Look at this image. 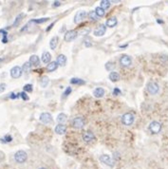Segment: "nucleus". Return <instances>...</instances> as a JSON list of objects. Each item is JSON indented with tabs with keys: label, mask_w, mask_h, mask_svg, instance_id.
Listing matches in <instances>:
<instances>
[{
	"label": "nucleus",
	"mask_w": 168,
	"mask_h": 169,
	"mask_svg": "<svg viewBox=\"0 0 168 169\" xmlns=\"http://www.w3.org/2000/svg\"><path fill=\"white\" fill-rule=\"evenodd\" d=\"M19 95H20V97L22 98L23 100H25V101H27V100H29V96L26 94V92L24 91V92H21V93H19Z\"/></svg>",
	"instance_id": "obj_34"
},
{
	"label": "nucleus",
	"mask_w": 168,
	"mask_h": 169,
	"mask_svg": "<svg viewBox=\"0 0 168 169\" xmlns=\"http://www.w3.org/2000/svg\"><path fill=\"white\" fill-rule=\"evenodd\" d=\"M27 159H28V155L23 150H19V151H17L14 154V160L18 163H25L27 161Z\"/></svg>",
	"instance_id": "obj_2"
},
{
	"label": "nucleus",
	"mask_w": 168,
	"mask_h": 169,
	"mask_svg": "<svg viewBox=\"0 0 168 169\" xmlns=\"http://www.w3.org/2000/svg\"><path fill=\"white\" fill-rule=\"evenodd\" d=\"M70 93H71V88H67V89L64 92V95H65V96H68V95H69Z\"/></svg>",
	"instance_id": "obj_37"
},
{
	"label": "nucleus",
	"mask_w": 168,
	"mask_h": 169,
	"mask_svg": "<svg viewBox=\"0 0 168 169\" xmlns=\"http://www.w3.org/2000/svg\"><path fill=\"white\" fill-rule=\"evenodd\" d=\"M87 16V13L85 12V10H80V12H78L74 17V22L75 23H79L81 22V21H83L84 19L86 18Z\"/></svg>",
	"instance_id": "obj_13"
},
{
	"label": "nucleus",
	"mask_w": 168,
	"mask_h": 169,
	"mask_svg": "<svg viewBox=\"0 0 168 169\" xmlns=\"http://www.w3.org/2000/svg\"><path fill=\"white\" fill-rule=\"evenodd\" d=\"M100 161H101V163H104V164L109 166V167H113L114 164H115L114 160L108 155H102V156H100Z\"/></svg>",
	"instance_id": "obj_6"
},
{
	"label": "nucleus",
	"mask_w": 168,
	"mask_h": 169,
	"mask_svg": "<svg viewBox=\"0 0 168 169\" xmlns=\"http://www.w3.org/2000/svg\"><path fill=\"white\" fill-rule=\"evenodd\" d=\"M85 124H86V120L84 117H76L72 121V126L77 129L83 128L84 126H85Z\"/></svg>",
	"instance_id": "obj_3"
},
{
	"label": "nucleus",
	"mask_w": 168,
	"mask_h": 169,
	"mask_svg": "<svg viewBox=\"0 0 168 169\" xmlns=\"http://www.w3.org/2000/svg\"><path fill=\"white\" fill-rule=\"evenodd\" d=\"M60 5H61V3H60V2H58V1H55L53 6H54V7H59Z\"/></svg>",
	"instance_id": "obj_40"
},
{
	"label": "nucleus",
	"mask_w": 168,
	"mask_h": 169,
	"mask_svg": "<svg viewBox=\"0 0 168 169\" xmlns=\"http://www.w3.org/2000/svg\"><path fill=\"white\" fill-rule=\"evenodd\" d=\"M113 93H114V95H120L121 94V90L119 89V88H114V90H113Z\"/></svg>",
	"instance_id": "obj_38"
},
{
	"label": "nucleus",
	"mask_w": 168,
	"mask_h": 169,
	"mask_svg": "<svg viewBox=\"0 0 168 169\" xmlns=\"http://www.w3.org/2000/svg\"><path fill=\"white\" fill-rule=\"evenodd\" d=\"M58 68V64H57V62H50L49 64L47 66V70L49 71V72H52V71H54L56 70Z\"/></svg>",
	"instance_id": "obj_20"
},
{
	"label": "nucleus",
	"mask_w": 168,
	"mask_h": 169,
	"mask_svg": "<svg viewBox=\"0 0 168 169\" xmlns=\"http://www.w3.org/2000/svg\"><path fill=\"white\" fill-rule=\"evenodd\" d=\"M33 84H25L24 86V91H26V92H31L33 91Z\"/></svg>",
	"instance_id": "obj_32"
},
{
	"label": "nucleus",
	"mask_w": 168,
	"mask_h": 169,
	"mask_svg": "<svg viewBox=\"0 0 168 169\" xmlns=\"http://www.w3.org/2000/svg\"><path fill=\"white\" fill-rule=\"evenodd\" d=\"M22 72H23L22 69H21L20 67H18V66H15L10 69V76H12L13 78H14V79H17L22 75Z\"/></svg>",
	"instance_id": "obj_7"
},
{
	"label": "nucleus",
	"mask_w": 168,
	"mask_h": 169,
	"mask_svg": "<svg viewBox=\"0 0 168 169\" xmlns=\"http://www.w3.org/2000/svg\"><path fill=\"white\" fill-rule=\"evenodd\" d=\"M29 63H30L31 66L37 67L40 64V59H39V57L37 55H31L29 57Z\"/></svg>",
	"instance_id": "obj_18"
},
{
	"label": "nucleus",
	"mask_w": 168,
	"mask_h": 169,
	"mask_svg": "<svg viewBox=\"0 0 168 169\" xmlns=\"http://www.w3.org/2000/svg\"><path fill=\"white\" fill-rule=\"evenodd\" d=\"M30 68H31V65H30V63L29 62H26L25 64L23 65L22 67V70L26 73H29V70H30Z\"/></svg>",
	"instance_id": "obj_28"
},
{
	"label": "nucleus",
	"mask_w": 168,
	"mask_h": 169,
	"mask_svg": "<svg viewBox=\"0 0 168 169\" xmlns=\"http://www.w3.org/2000/svg\"><path fill=\"white\" fill-rule=\"evenodd\" d=\"M147 91L151 94V95H155V94H157L159 92V90H160V87H159V84H157L156 82H153V81H151V82H149L148 84H147Z\"/></svg>",
	"instance_id": "obj_4"
},
{
	"label": "nucleus",
	"mask_w": 168,
	"mask_h": 169,
	"mask_svg": "<svg viewBox=\"0 0 168 169\" xmlns=\"http://www.w3.org/2000/svg\"><path fill=\"white\" fill-rule=\"evenodd\" d=\"M85 45H86V47H90V46H91V44H90V43H88V40H86Z\"/></svg>",
	"instance_id": "obj_42"
},
{
	"label": "nucleus",
	"mask_w": 168,
	"mask_h": 169,
	"mask_svg": "<svg viewBox=\"0 0 168 169\" xmlns=\"http://www.w3.org/2000/svg\"><path fill=\"white\" fill-rule=\"evenodd\" d=\"M67 131V126L65 124H59L58 125H56L55 128V132L58 134V135H64Z\"/></svg>",
	"instance_id": "obj_14"
},
{
	"label": "nucleus",
	"mask_w": 168,
	"mask_h": 169,
	"mask_svg": "<svg viewBox=\"0 0 168 169\" xmlns=\"http://www.w3.org/2000/svg\"><path fill=\"white\" fill-rule=\"evenodd\" d=\"M149 130L153 134H158V133H160L161 130H162V124L159 123V122H157V121H153L149 124Z\"/></svg>",
	"instance_id": "obj_5"
},
{
	"label": "nucleus",
	"mask_w": 168,
	"mask_h": 169,
	"mask_svg": "<svg viewBox=\"0 0 168 169\" xmlns=\"http://www.w3.org/2000/svg\"><path fill=\"white\" fill-rule=\"evenodd\" d=\"M49 77L48 76H43V77L41 78V80H40V86L42 88H46L48 84H49Z\"/></svg>",
	"instance_id": "obj_24"
},
{
	"label": "nucleus",
	"mask_w": 168,
	"mask_h": 169,
	"mask_svg": "<svg viewBox=\"0 0 168 169\" xmlns=\"http://www.w3.org/2000/svg\"><path fill=\"white\" fill-rule=\"evenodd\" d=\"M40 121H41V123H43L45 124H49L52 123V117L49 113L44 112L40 115Z\"/></svg>",
	"instance_id": "obj_8"
},
{
	"label": "nucleus",
	"mask_w": 168,
	"mask_h": 169,
	"mask_svg": "<svg viewBox=\"0 0 168 169\" xmlns=\"http://www.w3.org/2000/svg\"><path fill=\"white\" fill-rule=\"evenodd\" d=\"M56 62H57V64H58L59 66H61V67H65L66 64H67V57H66L64 54H60V55L57 56Z\"/></svg>",
	"instance_id": "obj_15"
},
{
	"label": "nucleus",
	"mask_w": 168,
	"mask_h": 169,
	"mask_svg": "<svg viewBox=\"0 0 168 169\" xmlns=\"http://www.w3.org/2000/svg\"><path fill=\"white\" fill-rule=\"evenodd\" d=\"M20 96V95L18 94V95H16V94H14V93H12V94H10V99H16V98H18Z\"/></svg>",
	"instance_id": "obj_39"
},
{
	"label": "nucleus",
	"mask_w": 168,
	"mask_h": 169,
	"mask_svg": "<svg viewBox=\"0 0 168 169\" xmlns=\"http://www.w3.org/2000/svg\"><path fill=\"white\" fill-rule=\"evenodd\" d=\"M67 119H68V116L65 113H60L57 116V122L59 124H63V123H65L67 121Z\"/></svg>",
	"instance_id": "obj_23"
},
{
	"label": "nucleus",
	"mask_w": 168,
	"mask_h": 169,
	"mask_svg": "<svg viewBox=\"0 0 168 169\" xmlns=\"http://www.w3.org/2000/svg\"><path fill=\"white\" fill-rule=\"evenodd\" d=\"M95 13H96V14H97L98 16H100V17H103L104 14H106V12H104V10L102 9L101 7H97V8L95 9Z\"/></svg>",
	"instance_id": "obj_27"
},
{
	"label": "nucleus",
	"mask_w": 168,
	"mask_h": 169,
	"mask_svg": "<svg viewBox=\"0 0 168 169\" xmlns=\"http://www.w3.org/2000/svg\"><path fill=\"white\" fill-rule=\"evenodd\" d=\"M51 60V55L49 52L45 51L43 54H42V62L45 63V64H49Z\"/></svg>",
	"instance_id": "obj_19"
},
{
	"label": "nucleus",
	"mask_w": 168,
	"mask_h": 169,
	"mask_svg": "<svg viewBox=\"0 0 168 169\" xmlns=\"http://www.w3.org/2000/svg\"><path fill=\"white\" fill-rule=\"evenodd\" d=\"M77 35H78V33L76 30H73V29L68 30V31H67L66 34H65V41L70 42L72 40H74L77 37Z\"/></svg>",
	"instance_id": "obj_9"
},
{
	"label": "nucleus",
	"mask_w": 168,
	"mask_h": 169,
	"mask_svg": "<svg viewBox=\"0 0 168 169\" xmlns=\"http://www.w3.org/2000/svg\"><path fill=\"white\" fill-rule=\"evenodd\" d=\"M107 31V26L104 25H100L97 29L94 30V35L95 36H103Z\"/></svg>",
	"instance_id": "obj_12"
},
{
	"label": "nucleus",
	"mask_w": 168,
	"mask_h": 169,
	"mask_svg": "<svg viewBox=\"0 0 168 169\" xmlns=\"http://www.w3.org/2000/svg\"><path fill=\"white\" fill-rule=\"evenodd\" d=\"M70 83L73 84H86L85 81L82 80V79H80V78H72V79L70 80Z\"/></svg>",
	"instance_id": "obj_26"
},
{
	"label": "nucleus",
	"mask_w": 168,
	"mask_h": 169,
	"mask_svg": "<svg viewBox=\"0 0 168 169\" xmlns=\"http://www.w3.org/2000/svg\"><path fill=\"white\" fill-rule=\"evenodd\" d=\"M115 68V65H114V63L113 62H107V64H106V69L108 71H112V69Z\"/></svg>",
	"instance_id": "obj_31"
},
{
	"label": "nucleus",
	"mask_w": 168,
	"mask_h": 169,
	"mask_svg": "<svg viewBox=\"0 0 168 169\" xmlns=\"http://www.w3.org/2000/svg\"><path fill=\"white\" fill-rule=\"evenodd\" d=\"M93 95L96 98H102L104 95V89L103 88H97L93 90Z\"/></svg>",
	"instance_id": "obj_17"
},
{
	"label": "nucleus",
	"mask_w": 168,
	"mask_h": 169,
	"mask_svg": "<svg viewBox=\"0 0 168 169\" xmlns=\"http://www.w3.org/2000/svg\"><path fill=\"white\" fill-rule=\"evenodd\" d=\"M49 20L48 17H45V18H40V19H34V20H31L30 23H36V24H41V23H44V22H47Z\"/></svg>",
	"instance_id": "obj_29"
},
{
	"label": "nucleus",
	"mask_w": 168,
	"mask_h": 169,
	"mask_svg": "<svg viewBox=\"0 0 168 169\" xmlns=\"http://www.w3.org/2000/svg\"><path fill=\"white\" fill-rule=\"evenodd\" d=\"M94 139H95V136H94V134H93L91 131H86V132H84V134H83V140L85 141L86 143H90V142H92Z\"/></svg>",
	"instance_id": "obj_11"
},
{
	"label": "nucleus",
	"mask_w": 168,
	"mask_h": 169,
	"mask_svg": "<svg viewBox=\"0 0 168 169\" xmlns=\"http://www.w3.org/2000/svg\"><path fill=\"white\" fill-rule=\"evenodd\" d=\"M5 89H6V84H4V83L0 84V93H2Z\"/></svg>",
	"instance_id": "obj_35"
},
{
	"label": "nucleus",
	"mask_w": 168,
	"mask_h": 169,
	"mask_svg": "<svg viewBox=\"0 0 168 169\" xmlns=\"http://www.w3.org/2000/svg\"><path fill=\"white\" fill-rule=\"evenodd\" d=\"M158 23H160V24H162V21H161V20H158Z\"/></svg>",
	"instance_id": "obj_44"
},
{
	"label": "nucleus",
	"mask_w": 168,
	"mask_h": 169,
	"mask_svg": "<svg viewBox=\"0 0 168 169\" xmlns=\"http://www.w3.org/2000/svg\"><path fill=\"white\" fill-rule=\"evenodd\" d=\"M110 6H111V2L108 1V0H102L101 1V8L104 9V10L110 8Z\"/></svg>",
	"instance_id": "obj_25"
},
{
	"label": "nucleus",
	"mask_w": 168,
	"mask_h": 169,
	"mask_svg": "<svg viewBox=\"0 0 168 169\" xmlns=\"http://www.w3.org/2000/svg\"><path fill=\"white\" fill-rule=\"evenodd\" d=\"M131 63H132V60L128 55H123L120 58V64L122 67H124V68L129 67L131 65Z\"/></svg>",
	"instance_id": "obj_10"
},
{
	"label": "nucleus",
	"mask_w": 168,
	"mask_h": 169,
	"mask_svg": "<svg viewBox=\"0 0 168 169\" xmlns=\"http://www.w3.org/2000/svg\"><path fill=\"white\" fill-rule=\"evenodd\" d=\"M58 41H59L58 36H54V37L51 38V40L49 42V47L51 48V49H56L57 44H58Z\"/></svg>",
	"instance_id": "obj_21"
},
{
	"label": "nucleus",
	"mask_w": 168,
	"mask_h": 169,
	"mask_svg": "<svg viewBox=\"0 0 168 169\" xmlns=\"http://www.w3.org/2000/svg\"><path fill=\"white\" fill-rule=\"evenodd\" d=\"M23 16H24V14H19V15L16 17V19H15V21H14V27H15L16 25H18V23L21 21V19L23 18Z\"/></svg>",
	"instance_id": "obj_33"
},
{
	"label": "nucleus",
	"mask_w": 168,
	"mask_h": 169,
	"mask_svg": "<svg viewBox=\"0 0 168 169\" xmlns=\"http://www.w3.org/2000/svg\"><path fill=\"white\" fill-rule=\"evenodd\" d=\"M134 120H135V116L133 113L131 112H127V113H124L123 115V117H122V122L124 125H127V126H129L131 124H133L134 123Z\"/></svg>",
	"instance_id": "obj_1"
},
{
	"label": "nucleus",
	"mask_w": 168,
	"mask_h": 169,
	"mask_svg": "<svg viewBox=\"0 0 168 169\" xmlns=\"http://www.w3.org/2000/svg\"><path fill=\"white\" fill-rule=\"evenodd\" d=\"M118 21H117V18L116 17H110L107 20V24L106 26L108 27V28H114L115 26L117 25Z\"/></svg>",
	"instance_id": "obj_16"
},
{
	"label": "nucleus",
	"mask_w": 168,
	"mask_h": 169,
	"mask_svg": "<svg viewBox=\"0 0 168 169\" xmlns=\"http://www.w3.org/2000/svg\"><path fill=\"white\" fill-rule=\"evenodd\" d=\"M39 169H47V168H45V167H41V168H39Z\"/></svg>",
	"instance_id": "obj_45"
},
{
	"label": "nucleus",
	"mask_w": 168,
	"mask_h": 169,
	"mask_svg": "<svg viewBox=\"0 0 168 169\" xmlns=\"http://www.w3.org/2000/svg\"><path fill=\"white\" fill-rule=\"evenodd\" d=\"M53 25H54V23H52L51 25H49V28L47 29V31H49V29H51L52 27H53Z\"/></svg>",
	"instance_id": "obj_43"
},
{
	"label": "nucleus",
	"mask_w": 168,
	"mask_h": 169,
	"mask_svg": "<svg viewBox=\"0 0 168 169\" xmlns=\"http://www.w3.org/2000/svg\"><path fill=\"white\" fill-rule=\"evenodd\" d=\"M4 140H6L5 142H7V143H10V142H12L13 138H12V137H10V135H7V136H5ZM4 140H1V141H4Z\"/></svg>",
	"instance_id": "obj_36"
},
{
	"label": "nucleus",
	"mask_w": 168,
	"mask_h": 169,
	"mask_svg": "<svg viewBox=\"0 0 168 169\" xmlns=\"http://www.w3.org/2000/svg\"><path fill=\"white\" fill-rule=\"evenodd\" d=\"M109 79L112 81V82H117L120 80V75H119V73L118 72H115V71H112L110 72V74H109Z\"/></svg>",
	"instance_id": "obj_22"
},
{
	"label": "nucleus",
	"mask_w": 168,
	"mask_h": 169,
	"mask_svg": "<svg viewBox=\"0 0 168 169\" xmlns=\"http://www.w3.org/2000/svg\"><path fill=\"white\" fill-rule=\"evenodd\" d=\"M88 16H89V18H90L91 20H93V21L98 20V15L96 14L95 10H92V12H90L89 14H88Z\"/></svg>",
	"instance_id": "obj_30"
},
{
	"label": "nucleus",
	"mask_w": 168,
	"mask_h": 169,
	"mask_svg": "<svg viewBox=\"0 0 168 169\" xmlns=\"http://www.w3.org/2000/svg\"><path fill=\"white\" fill-rule=\"evenodd\" d=\"M2 42H3V43H7V42H8L7 36H4V37H3V39H2Z\"/></svg>",
	"instance_id": "obj_41"
}]
</instances>
